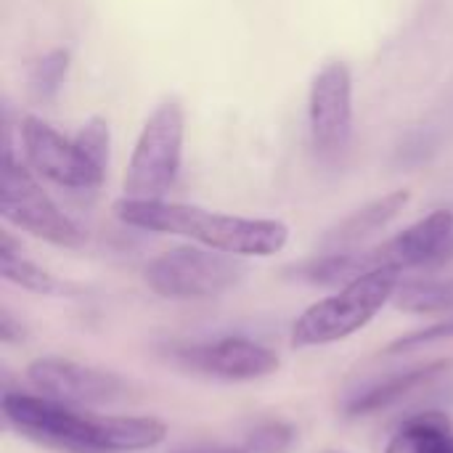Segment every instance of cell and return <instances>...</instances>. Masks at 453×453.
<instances>
[{
    "label": "cell",
    "mask_w": 453,
    "mask_h": 453,
    "mask_svg": "<svg viewBox=\"0 0 453 453\" xmlns=\"http://www.w3.org/2000/svg\"><path fill=\"white\" fill-rule=\"evenodd\" d=\"M3 414L19 433H27L48 443H58L72 451H146L167 438V427L159 419L80 414L69 409V403H58L45 395L37 398L24 393H5Z\"/></svg>",
    "instance_id": "6da1fadb"
},
{
    "label": "cell",
    "mask_w": 453,
    "mask_h": 453,
    "mask_svg": "<svg viewBox=\"0 0 453 453\" xmlns=\"http://www.w3.org/2000/svg\"><path fill=\"white\" fill-rule=\"evenodd\" d=\"M114 215L125 226L151 234L183 236L204 244L207 250L239 257H271L279 255L289 242V228L281 220L226 215L167 199L138 202L122 196L119 202H114Z\"/></svg>",
    "instance_id": "7a4b0ae2"
},
{
    "label": "cell",
    "mask_w": 453,
    "mask_h": 453,
    "mask_svg": "<svg viewBox=\"0 0 453 453\" xmlns=\"http://www.w3.org/2000/svg\"><path fill=\"white\" fill-rule=\"evenodd\" d=\"M401 287L398 268H374L340 292L313 303L292 326L295 348H316L340 342L361 332L395 295Z\"/></svg>",
    "instance_id": "3957f363"
},
{
    "label": "cell",
    "mask_w": 453,
    "mask_h": 453,
    "mask_svg": "<svg viewBox=\"0 0 453 453\" xmlns=\"http://www.w3.org/2000/svg\"><path fill=\"white\" fill-rule=\"evenodd\" d=\"M186 138V114L178 101L159 104L146 119L133 157L125 170L122 194L125 199L159 202L165 199L180 173Z\"/></svg>",
    "instance_id": "277c9868"
},
{
    "label": "cell",
    "mask_w": 453,
    "mask_h": 453,
    "mask_svg": "<svg viewBox=\"0 0 453 453\" xmlns=\"http://www.w3.org/2000/svg\"><path fill=\"white\" fill-rule=\"evenodd\" d=\"M247 276V265L239 255L199 250V247H175L157 255L143 279L149 289L167 300H207L231 292Z\"/></svg>",
    "instance_id": "5b68a950"
},
{
    "label": "cell",
    "mask_w": 453,
    "mask_h": 453,
    "mask_svg": "<svg viewBox=\"0 0 453 453\" xmlns=\"http://www.w3.org/2000/svg\"><path fill=\"white\" fill-rule=\"evenodd\" d=\"M0 215L11 226L48 244L66 250L85 244V234L56 207V202L35 180V175L13 159V149L8 141H3L0 157Z\"/></svg>",
    "instance_id": "8992f818"
},
{
    "label": "cell",
    "mask_w": 453,
    "mask_h": 453,
    "mask_svg": "<svg viewBox=\"0 0 453 453\" xmlns=\"http://www.w3.org/2000/svg\"><path fill=\"white\" fill-rule=\"evenodd\" d=\"M308 125L316 154L337 162L353 138V74L345 61H329L311 82Z\"/></svg>",
    "instance_id": "52a82bcc"
},
{
    "label": "cell",
    "mask_w": 453,
    "mask_h": 453,
    "mask_svg": "<svg viewBox=\"0 0 453 453\" xmlns=\"http://www.w3.org/2000/svg\"><path fill=\"white\" fill-rule=\"evenodd\" d=\"M21 146H24L27 165L37 175H42L45 180L61 188L96 191L106 178V173L98 170L74 141L64 138L56 127H50L40 117L29 114L21 119Z\"/></svg>",
    "instance_id": "ba28073f"
},
{
    "label": "cell",
    "mask_w": 453,
    "mask_h": 453,
    "mask_svg": "<svg viewBox=\"0 0 453 453\" xmlns=\"http://www.w3.org/2000/svg\"><path fill=\"white\" fill-rule=\"evenodd\" d=\"M453 255V210H435L393 239L364 250L366 271L374 268H433Z\"/></svg>",
    "instance_id": "9c48e42d"
},
{
    "label": "cell",
    "mask_w": 453,
    "mask_h": 453,
    "mask_svg": "<svg viewBox=\"0 0 453 453\" xmlns=\"http://www.w3.org/2000/svg\"><path fill=\"white\" fill-rule=\"evenodd\" d=\"M27 377L37 393L58 403L104 406L125 395V382L117 374L82 366L69 358H35L27 366Z\"/></svg>",
    "instance_id": "30bf717a"
},
{
    "label": "cell",
    "mask_w": 453,
    "mask_h": 453,
    "mask_svg": "<svg viewBox=\"0 0 453 453\" xmlns=\"http://www.w3.org/2000/svg\"><path fill=\"white\" fill-rule=\"evenodd\" d=\"M191 366L231 382H250L268 377L279 369V356L260 342L247 337H223L204 348H191L186 353Z\"/></svg>",
    "instance_id": "8fae6325"
},
{
    "label": "cell",
    "mask_w": 453,
    "mask_h": 453,
    "mask_svg": "<svg viewBox=\"0 0 453 453\" xmlns=\"http://www.w3.org/2000/svg\"><path fill=\"white\" fill-rule=\"evenodd\" d=\"M409 199H411L409 191H393V194L356 210L353 215H348L342 223H337L324 236V247H332L334 252H345L348 247H356L358 242L369 239L372 234L382 231L390 220H395L406 210Z\"/></svg>",
    "instance_id": "7c38bea8"
},
{
    "label": "cell",
    "mask_w": 453,
    "mask_h": 453,
    "mask_svg": "<svg viewBox=\"0 0 453 453\" xmlns=\"http://www.w3.org/2000/svg\"><path fill=\"white\" fill-rule=\"evenodd\" d=\"M385 453H453V427L441 411L409 419L388 443Z\"/></svg>",
    "instance_id": "4fadbf2b"
},
{
    "label": "cell",
    "mask_w": 453,
    "mask_h": 453,
    "mask_svg": "<svg viewBox=\"0 0 453 453\" xmlns=\"http://www.w3.org/2000/svg\"><path fill=\"white\" fill-rule=\"evenodd\" d=\"M443 369H449V364L438 361V364H430V366H422V369H411V372L395 374V377H390V380L374 385V388L366 390L364 395H358V398L348 406V411H350L353 417L377 414V411H382V409H388V406L403 401V398H406L409 393H414L417 388L427 385V382H430L433 377H438Z\"/></svg>",
    "instance_id": "5bb4252c"
},
{
    "label": "cell",
    "mask_w": 453,
    "mask_h": 453,
    "mask_svg": "<svg viewBox=\"0 0 453 453\" xmlns=\"http://www.w3.org/2000/svg\"><path fill=\"white\" fill-rule=\"evenodd\" d=\"M0 276L27 292H35V295H69L72 289L66 284H61L56 276H50L48 271H42L40 265H35L32 260H27L16 242L11 239L8 231L0 234Z\"/></svg>",
    "instance_id": "9a60e30c"
},
{
    "label": "cell",
    "mask_w": 453,
    "mask_h": 453,
    "mask_svg": "<svg viewBox=\"0 0 453 453\" xmlns=\"http://www.w3.org/2000/svg\"><path fill=\"white\" fill-rule=\"evenodd\" d=\"M398 308L406 313L453 311V279L449 281H411L398 287Z\"/></svg>",
    "instance_id": "2e32d148"
},
{
    "label": "cell",
    "mask_w": 453,
    "mask_h": 453,
    "mask_svg": "<svg viewBox=\"0 0 453 453\" xmlns=\"http://www.w3.org/2000/svg\"><path fill=\"white\" fill-rule=\"evenodd\" d=\"M69 72V50L66 48H53L45 56H40L32 69H29V90L37 101H50Z\"/></svg>",
    "instance_id": "e0dca14e"
},
{
    "label": "cell",
    "mask_w": 453,
    "mask_h": 453,
    "mask_svg": "<svg viewBox=\"0 0 453 453\" xmlns=\"http://www.w3.org/2000/svg\"><path fill=\"white\" fill-rule=\"evenodd\" d=\"M74 143L82 149V154L98 167L106 173L109 167V143H111V135H109V122L104 117H90L74 135Z\"/></svg>",
    "instance_id": "ac0fdd59"
},
{
    "label": "cell",
    "mask_w": 453,
    "mask_h": 453,
    "mask_svg": "<svg viewBox=\"0 0 453 453\" xmlns=\"http://www.w3.org/2000/svg\"><path fill=\"white\" fill-rule=\"evenodd\" d=\"M292 438H295L292 427H287L281 422H268L250 435L244 449L250 453H284L289 449Z\"/></svg>",
    "instance_id": "d6986e66"
},
{
    "label": "cell",
    "mask_w": 453,
    "mask_h": 453,
    "mask_svg": "<svg viewBox=\"0 0 453 453\" xmlns=\"http://www.w3.org/2000/svg\"><path fill=\"white\" fill-rule=\"evenodd\" d=\"M449 337H453V321L451 324L433 326V329H425V332H414V334H409V337H401L398 342L390 345V353H403V350L427 345V342H433V340H449Z\"/></svg>",
    "instance_id": "ffe728a7"
},
{
    "label": "cell",
    "mask_w": 453,
    "mask_h": 453,
    "mask_svg": "<svg viewBox=\"0 0 453 453\" xmlns=\"http://www.w3.org/2000/svg\"><path fill=\"white\" fill-rule=\"evenodd\" d=\"M175 453H250L244 446H194V449H180Z\"/></svg>",
    "instance_id": "44dd1931"
}]
</instances>
